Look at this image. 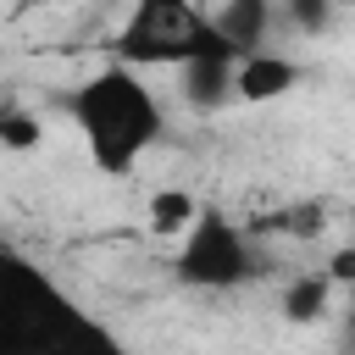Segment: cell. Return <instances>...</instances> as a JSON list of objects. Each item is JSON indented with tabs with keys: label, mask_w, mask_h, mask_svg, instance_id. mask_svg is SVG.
<instances>
[{
	"label": "cell",
	"mask_w": 355,
	"mask_h": 355,
	"mask_svg": "<svg viewBox=\"0 0 355 355\" xmlns=\"http://www.w3.org/2000/svg\"><path fill=\"white\" fill-rule=\"evenodd\" d=\"M67 116L83 139V155L100 178H128L166 133V105L150 78L128 61H100L67 100Z\"/></svg>",
	"instance_id": "obj_1"
},
{
	"label": "cell",
	"mask_w": 355,
	"mask_h": 355,
	"mask_svg": "<svg viewBox=\"0 0 355 355\" xmlns=\"http://www.w3.org/2000/svg\"><path fill=\"white\" fill-rule=\"evenodd\" d=\"M61 349H111V333L89 311H78V300L44 266L0 244V355H61Z\"/></svg>",
	"instance_id": "obj_2"
},
{
	"label": "cell",
	"mask_w": 355,
	"mask_h": 355,
	"mask_svg": "<svg viewBox=\"0 0 355 355\" xmlns=\"http://www.w3.org/2000/svg\"><path fill=\"white\" fill-rule=\"evenodd\" d=\"M211 50H233L211 11L200 0H133L116 39H111V55L150 72V67H183L194 55H211ZM239 55V50H233Z\"/></svg>",
	"instance_id": "obj_3"
},
{
	"label": "cell",
	"mask_w": 355,
	"mask_h": 355,
	"mask_svg": "<svg viewBox=\"0 0 355 355\" xmlns=\"http://www.w3.org/2000/svg\"><path fill=\"white\" fill-rule=\"evenodd\" d=\"M261 272L250 227H239L222 205H200L194 222L172 239V277L194 294H233Z\"/></svg>",
	"instance_id": "obj_4"
},
{
	"label": "cell",
	"mask_w": 355,
	"mask_h": 355,
	"mask_svg": "<svg viewBox=\"0 0 355 355\" xmlns=\"http://www.w3.org/2000/svg\"><path fill=\"white\" fill-rule=\"evenodd\" d=\"M300 78H305V67H300L294 55L261 44V50H250V55L233 61V100H244V105H272V100L294 94Z\"/></svg>",
	"instance_id": "obj_5"
},
{
	"label": "cell",
	"mask_w": 355,
	"mask_h": 355,
	"mask_svg": "<svg viewBox=\"0 0 355 355\" xmlns=\"http://www.w3.org/2000/svg\"><path fill=\"white\" fill-rule=\"evenodd\" d=\"M233 50H211V55H194V61H183V67H172L178 72V89H183V105L189 111H222V105H233Z\"/></svg>",
	"instance_id": "obj_6"
},
{
	"label": "cell",
	"mask_w": 355,
	"mask_h": 355,
	"mask_svg": "<svg viewBox=\"0 0 355 355\" xmlns=\"http://www.w3.org/2000/svg\"><path fill=\"white\" fill-rule=\"evenodd\" d=\"M211 22H216V33H222L239 55H250V50H261V44L272 39L277 0H222V6L211 11Z\"/></svg>",
	"instance_id": "obj_7"
},
{
	"label": "cell",
	"mask_w": 355,
	"mask_h": 355,
	"mask_svg": "<svg viewBox=\"0 0 355 355\" xmlns=\"http://www.w3.org/2000/svg\"><path fill=\"white\" fill-rule=\"evenodd\" d=\"M333 294H338V288H333V277L316 266V272H300V277H288V283H283L277 311H283L288 322H300V327H305V322H322V316L333 311Z\"/></svg>",
	"instance_id": "obj_8"
},
{
	"label": "cell",
	"mask_w": 355,
	"mask_h": 355,
	"mask_svg": "<svg viewBox=\"0 0 355 355\" xmlns=\"http://www.w3.org/2000/svg\"><path fill=\"white\" fill-rule=\"evenodd\" d=\"M200 205H205V200H194L183 183H161V189L144 200V227H150L155 239H166V244H172V239L194 222V211H200Z\"/></svg>",
	"instance_id": "obj_9"
},
{
	"label": "cell",
	"mask_w": 355,
	"mask_h": 355,
	"mask_svg": "<svg viewBox=\"0 0 355 355\" xmlns=\"http://www.w3.org/2000/svg\"><path fill=\"white\" fill-rule=\"evenodd\" d=\"M44 139V122L22 105H0V150H33Z\"/></svg>",
	"instance_id": "obj_10"
},
{
	"label": "cell",
	"mask_w": 355,
	"mask_h": 355,
	"mask_svg": "<svg viewBox=\"0 0 355 355\" xmlns=\"http://www.w3.org/2000/svg\"><path fill=\"white\" fill-rule=\"evenodd\" d=\"M277 11L300 28V33H322L327 22H333V11H338V0H277Z\"/></svg>",
	"instance_id": "obj_11"
},
{
	"label": "cell",
	"mask_w": 355,
	"mask_h": 355,
	"mask_svg": "<svg viewBox=\"0 0 355 355\" xmlns=\"http://www.w3.org/2000/svg\"><path fill=\"white\" fill-rule=\"evenodd\" d=\"M266 227L288 233V239H316L322 233V205H294V211H277Z\"/></svg>",
	"instance_id": "obj_12"
},
{
	"label": "cell",
	"mask_w": 355,
	"mask_h": 355,
	"mask_svg": "<svg viewBox=\"0 0 355 355\" xmlns=\"http://www.w3.org/2000/svg\"><path fill=\"white\" fill-rule=\"evenodd\" d=\"M322 272L333 277V288H344V294H349V288H355V244H344V250H333Z\"/></svg>",
	"instance_id": "obj_13"
},
{
	"label": "cell",
	"mask_w": 355,
	"mask_h": 355,
	"mask_svg": "<svg viewBox=\"0 0 355 355\" xmlns=\"http://www.w3.org/2000/svg\"><path fill=\"white\" fill-rule=\"evenodd\" d=\"M61 6H78V0H11V17H33V11H61Z\"/></svg>",
	"instance_id": "obj_14"
},
{
	"label": "cell",
	"mask_w": 355,
	"mask_h": 355,
	"mask_svg": "<svg viewBox=\"0 0 355 355\" xmlns=\"http://www.w3.org/2000/svg\"><path fill=\"white\" fill-rule=\"evenodd\" d=\"M349 333H355V288H349Z\"/></svg>",
	"instance_id": "obj_15"
}]
</instances>
